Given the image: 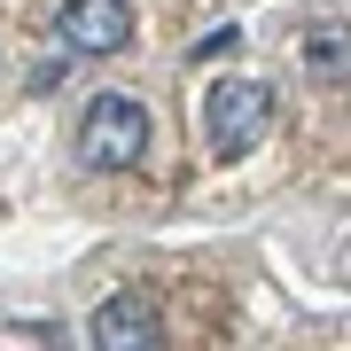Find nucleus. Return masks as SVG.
<instances>
[{"label": "nucleus", "instance_id": "1", "mask_svg": "<svg viewBox=\"0 0 351 351\" xmlns=\"http://www.w3.org/2000/svg\"><path fill=\"white\" fill-rule=\"evenodd\" d=\"M141 149H149V110L125 94H94L78 117V156L101 172H125V164H141Z\"/></svg>", "mask_w": 351, "mask_h": 351}, {"label": "nucleus", "instance_id": "2", "mask_svg": "<svg viewBox=\"0 0 351 351\" xmlns=\"http://www.w3.org/2000/svg\"><path fill=\"white\" fill-rule=\"evenodd\" d=\"M203 125H211V149L219 156L258 149L265 125H274V86H258V78H219V86L203 94Z\"/></svg>", "mask_w": 351, "mask_h": 351}, {"label": "nucleus", "instance_id": "3", "mask_svg": "<svg viewBox=\"0 0 351 351\" xmlns=\"http://www.w3.org/2000/svg\"><path fill=\"white\" fill-rule=\"evenodd\" d=\"M55 32H63L71 55H125L133 47V8L125 0H63Z\"/></svg>", "mask_w": 351, "mask_h": 351}, {"label": "nucleus", "instance_id": "4", "mask_svg": "<svg viewBox=\"0 0 351 351\" xmlns=\"http://www.w3.org/2000/svg\"><path fill=\"white\" fill-rule=\"evenodd\" d=\"M94 343L101 351H149V343H164V313L149 297H110L94 313Z\"/></svg>", "mask_w": 351, "mask_h": 351}, {"label": "nucleus", "instance_id": "5", "mask_svg": "<svg viewBox=\"0 0 351 351\" xmlns=\"http://www.w3.org/2000/svg\"><path fill=\"white\" fill-rule=\"evenodd\" d=\"M304 78L313 86H336V78H351V24H313L304 32Z\"/></svg>", "mask_w": 351, "mask_h": 351}, {"label": "nucleus", "instance_id": "6", "mask_svg": "<svg viewBox=\"0 0 351 351\" xmlns=\"http://www.w3.org/2000/svg\"><path fill=\"white\" fill-rule=\"evenodd\" d=\"M343 265H351V250H343Z\"/></svg>", "mask_w": 351, "mask_h": 351}]
</instances>
